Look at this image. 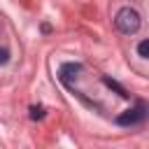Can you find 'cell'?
Here are the masks:
<instances>
[{"mask_svg": "<svg viewBox=\"0 0 149 149\" xmlns=\"http://www.w3.org/2000/svg\"><path fill=\"white\" fill-rule=\"evenodd\" d=\"M44 116V107L42 105H33L30 107V119H42Z\"/></svg>", "mask_w": 149, "mask_h": 149, "instance_id": "obj_6", "label": "cell"}, {"mask_svg": "<svg viewBox=\"0 0 149 149\" xmlns=\"http://www.w3.org/2000/svg\"><path fill=\"white\" fill-rule=\"evenodd\" d=\"M144 116H147V107H144V102H137L135 107L121 112V114L116 116V123H119V126H137V123L144 121Z\"/></svg>", "mask_w": 149, "mask_h": 149, "instance_id": "obj_2", "label": "cell"}, {"mask_svg": "<svg viewBox=\"0 0 149 149\" xmlns=\"http://www.w3.org/2000/svg\"><path fill=\"white\" fill-rule=\"evenodd\" d=\"M7 61H9V51L7 49H0V65H5Z\"/></svg>", "mask_w": 149, "mask_h": 149, "instance_id": "obj_7", "label": "cell"}, {"mask_svg": "<svg viewBox=\"0 0 149 149\" xmlns=\"http://www.w3.org/2000/svg\"><path fill=\"white\" fill-rule=\"evenodd\" d=\"M102 81H105V86H109V88H114V91H116V93H119L121 98H128V93H126V88H123V86H121L119 81H114L112 77H102Z\"/></svg>", "mask_w": 149, "mask_h": 149, "instance_id": "obj_4", "label": "cell"}, {"mask_svg": "<svg viewBox=\"0 0 149 149\" xmlns=\"http://www.w3.org/2000/svg\"><path fill=\"white\" fill-rule=\"evenodd\" d=\"M140 23H142L140 12L133 9V7H121V9L116 12V16H114V26H116V30L123 33V35H133V33H137Z\"/></svg>", "mask_w": 149, "mask_h": 149, "instance_id": "obj_1", "label": "cell"}, {"mask_svg": "<svg viewBox=\"0 0 149 149\" xmlns=\"http://www.w3.org/2000/svg\"><path fill=\"white\" fill-rule=\"evenodd\" d=\"M137 54H140V58H149V40H142L137 44Z\"/></svg>", "mask_w": 149, "mask_h": 149, "instance_id": "obj_5", "label": "cell"}, {"mask_svg": "<svg viewBox=\"0 0 149 149\" xmlns=\"http://www.w3.org/2000/svg\"><path fill=\"white\" fill-rule=\"evenodd\" d=\"M79 72H81V65L79 63H63L61 65V79H63V84H68V86H72V81L79 77Z\"/></svg>", "mask_w": 149, "mask_h": 149, "instance_id": "obj_3", "label": "cell"}]
</instances>
